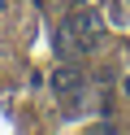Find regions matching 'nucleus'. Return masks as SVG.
Masks as SVG:
<instances>
[{
    "label": "nucleus",
    "instance_id": "obj_1",
    "mask_svg": "<svg viewBox=\"0 0 130 135\" xmlns=\"http://www.w3.org/2000/svg\"><path fill=\"white\" fill-rule=\"evenodd\" d=\"M100 44H104V26H100V18H95L91 9L69 13L56 26V48L61 52H95Z\"/></svg>",
    "mask_w": 130,
    "mask_h": 135
},
{
    "label": "nucleus",
    "instance_id": "obj_2",
    "mask_svg": "<svg viewBox=\"0 0 130 135\" xmlns=\"http://www.w3.org/2000/svg\"><path fill=\"white\" fill-rule=\"evenodd\" d=\"M52 91H56L65 105H74V100L82 96V74H78L74 65H56V70H52Z\"/></svg>",
    "mask_w": 130,
    "mask_h": 135
},
{
    "label": "nucleus",
    "instance_id": "obj_3",
    "mask_svg": "<svg viewBox=\"0 0 130 135\" xmlns=\"http://www.w3.org/2000/svg\"><path fill=\"white\" fill-rule=\"evenodd\" d=\"M104 9H108V18H113V22H121V18H126V13H121V4H117V0H108Z\"/></svg>",
    "mask_w": 130,
    "mask_h": 135
}]
</instances>
